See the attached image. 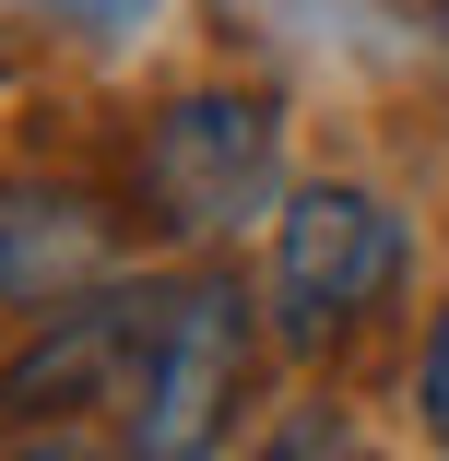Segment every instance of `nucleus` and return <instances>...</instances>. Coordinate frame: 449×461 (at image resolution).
<instances>
[{
    "instance_id": "obj_9",
    "label": "nucleus",
    "mask_w": 449,
    "mask_h": 461,
    "mask_svg": "<svg viewBox=\"0 0 449 461\" xmlns=\"http://www.w3.org/2000/svg\"><path fill=\"white\" fill-rule=\"evenodd\" d=\"M59 13H83V24H130L142 0H59Z\"/></svg>"
},
{
    "instance_id": "obj_3",
    "label": "nucleus",
    "mask_w": 449,
    "mask_h": 461,
    "mask_svg": "<svg viewBox=\"0 0 449 461\" xmlns=\"http://www.w3.org/2000/svg\"><path fill=\"white\" fill-rule=\"evenodd\" d=\"M284 190V119L273 95H177L142 131V202L166 237H237Z\"/></svg>"
},
{
    "instance_id": "obj_4",
    "label": "nucleus",
    "mask_w": 449,
    "mask_h": 461,
    "mask_svg": "<svg viewBox=\"0 0 449 461\" xmlns=\"http://www.w3.org/2000/svg\"><path fill=\"white\" fill-rule=\"evenodd\" d=\"M142 320H154V285H95V296L48 308V331L0 366V426H59L83 402H119L130 355H142Z\"/></svg>"
},
{
    "instance_id": "obj_5",
    "label": "nucleus",
    "mask_w": 449,
    "mask_h": 461,
    "mask_svg": "<svg viewBox=\"0 0 449 461\" xmlns=\"http://www.w3.org/2000/svg\"><path fill=\"white\" fill-rule=\"evenodd\" d=\"M107 272H119L107 202L48 190V177H0V308H13V320H48L71 296H95Z\"/></svg>"
},
{
    "instance_id": "obj_7",
    "label": "nucleus",
    "mask_w": 449,
    "mask_h": 461,
    "mask_svg": "<svg viewBox=\"0 0 449 461\" xmlns=\"http://www.w3.org/2000/svg\"><path fill=\"white\" fill-rule=\"evenodd\" d=\"M414 426H426V449L449 461V308L426 320V355H414Z\"/></svg>"
},
{
    "instance_id": "obj_2",
    "label": "nucleus",
    "mask_w": 449,
    "mask_h": 461,
    "mask_svg": "<svg viewBox=\"0 0 449 461\" xmlns=\"http://www.w3.org/2000/svg\"><path fill=\"white\" fill-rule=\"evenodd\" d=\"M402 213L379 190H343V177H319V190H296L273 213V331L296 355H331L367 308H391L402 285Z\"/></svg>"
},
{
    "instance_id": "obj_6",
    "label": "nucleus",
    "mask_w": 449,
    "mask_h": 461,
    "mask_svg": "<svg viewBox=\"0 0 449 461\" xmlns=\"http://www.w3.org/2000/svg\"><path fill=\"white\" fill-rule=\"evenodd\" d=\"M248 461H367V449H355V426H343V414H284Z\"/></svg>"
},
{
    "instance_id": "obj_1",
    "label": "nucleus",
    "mask_w": 449,
    "mask_h": 461,
    "mask_svg": "<svg viewBox=\"0 0 449 461\" xmlns=\"http://www.w3.org/2000/svg\"><path fill=\"white\" fill-rule=\"evenodd\" d=\"M248 402V296L225 272H190V285H154L130 391H119V438L130 461H213L225 426Z\"/></svg>"
},
{
    "instance_id": "obj_8",
    "label": "nucleus",
    "mask_w": 449,
    "mask_h": 461,
    "mask_svg": "<svg viewBox=\"0 0 449 461\" xmlns=\"http://www.w3.org/2000/svg\"><path fill=\"white\" fill-rule=\"evenodd\" d=\"M0 461H107V449H83L71 426H36V438H13V449H0Z\"/></svg>"
}]
</instances>
